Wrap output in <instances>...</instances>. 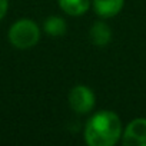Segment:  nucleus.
<instances>
[{"mask_svg": "<svg viewBox=\"0 0 146 146\" xmlns=\"http://www.w3.org/2000/svg\"><path fill=\"white\" fill-rule=\"evenodd\" d=\"M40 39L39 26L30 19H20L9 30V40L17 49H30Z\"/></svg>", "mask_w": 146, "mask_h": 146, "instance_id": "nucleus-2", "label": "nucleus"}, {"mask_svg": "<svg viewBox=\"0 0 146 146\" xmlns=\"http://www.w3.org/2000/svg\"><path fill=\"white\" fill-rule=\"evenodd\" d=\"M89 36L95 46H106L112 39V30L105 22L99 20L92 25Z\"/></svg>", "mask_w": 146, "mask_h": 146, "instance_id": "nucleus-6", "label": "nucleus"}, {"mask_svg": "<svg viewBox=\"0 0 146 146\" xmlns=\"http://www.w3.org/2000/svg\"><path fill=\"white\" fill-rule=\"evenodd\" d=\"M67 99H69L70 108L79 115L92 112V109L95 106V95H93L92 89H89L88 86H83V85H78L73 88L69 92Z\"/></svg>", "mask_w": 146, "mask_h": 146, "instance_id": "nucleus-3", "label": "nucleus"}, {"mask_svg": "<svg viewBox=\"0 0 146 146\" xmlns=\"http://www.w3.org/2000/svg\"><path fill=\"white\" fill-rule=\"evenodd\" d=\"M59 6L69 16H80L89 10L90 0H59Z\"/></svg>", "mask_w": 146, "mask_h": 146, "instance_id": "nucleus-7", "label": "nucleus"}, {"mask_svg": "<svg viewBox=\"0 0 146 146\" xmlns=\"http://www.w3.org/2000/svg\"><path fill=\"white\" fill-rule=\"evenodd\" d=\"M122 143L126 146H146V119L137 117L127 123L122 133Z\"/></svg>", "mask_w": 146, "mask_h": 146, "instance_id": "nucleus-4", "label": "nucleus"}, {"mask_svg": "<svg viewBox=\"0 0 146 146\" xmlns=\"http://www.w3.org/2000/svg\"><path fill=\"white\" fill-rule=\"evenodd\" d=\"M125 5V0H93V9L98 16L108 19L116 16Z\"/></svg>", "mask_w": 146, "mask_h": 146, "instance_id": "nucleus-5", "label": "nucleus"}, {"mask_svg": "<svg viewBox=\"0 0 146 146\" xmlns=\"http://www.w3.org/2000/svg\"><path fill=\"white\" fill-rule=\"evenodd\" d=\"M44 32L49 35V36H53V37H59V36H63L66 33V29H67V25L64 22L63 17L60 16H49L46 20H44Z\"/></svg>", "mask_w": 146, "mask_h": 146, "instance_id": "nucleus-8", "label": "nucleus"}, {"mask_svg": "<svg viewBox=\"0 0 146 146\" xmlns=\"http://www.w3.org/2000/svg\"><path fill=\"white\" fill-rule=\"evenodd\" d=\"M9 9V0H0V20H2Z\"/></svg>", "mask_w": 146, "mask_h": 146, "instance_id": "nucleus-9", "label": "nucleus"}, {"mask_svg": "<svg viewBox=\"0 0 146 146\" xmlns=\"http://www.w3.org/2000/svg\"><path fill=\"white\" fill-rule=\"evenodd\" d=\"M122 139V122L112 110L95 113L85 126V142L89 146H113Z\"/></svg>", "mask_w": 146, "mask_h": 146, "instance_id": "nucleus-1", "label": "nucleus"}]
</instances>
